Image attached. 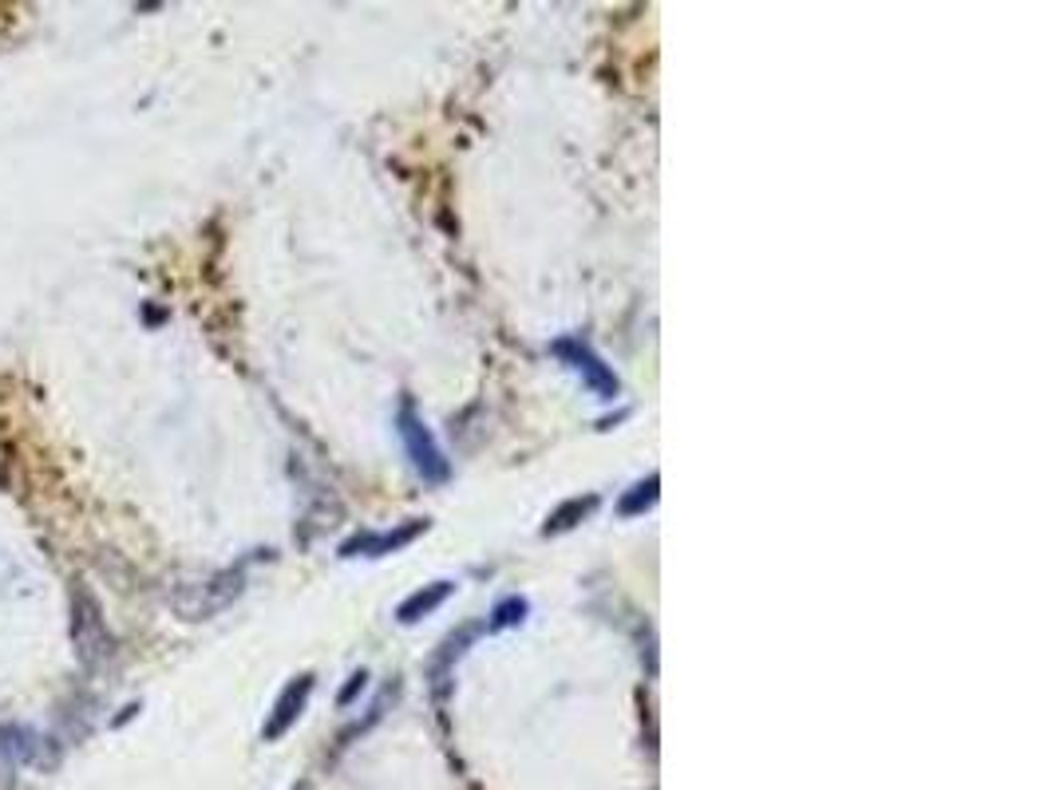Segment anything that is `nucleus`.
Returning <instances> with one entry per match:
<instances>
[{
	"label": "nucleus",
	"mask_w": 1056,
	"mask_h": 790,
	"mask_svg": "<svg viewBox=\"0 0 1056 790\" xmlns=\"http://www.w3.org/2000/svg\"><path fill=\"white\" fill-rule=\"evenodd\" d=\"M396 431H400V443H403V451H408V463L415 466V475L424 478V482H447V478H451V463H447L444 447L436 443V435H432V427L424 423V415L415 412L412 400L400 403V412H396Z\"/></svg>",
	"instance_id": "obj_1"
},
{
	"label": "nucleus",
	"mask_w": 1056,
	"mask_h": 790,
	"mask_svg": "<svg viewBox=\"0 0 1056 790\" xmlns=\"http://www.w3.org/2000/svg\"><path fill=\"white\" fill-rule=\"evenodd\" d=\"M550 352H555V356L562 360V364H567V368L574 372V376L582 379V384H586L598 400L610 403V400H618V396H621V379L613 376L610 364H606V360H601L598 352L582 340V336H562V340H555V344H550Z\"/></svg>",
	"instance_id": "obj_2"
},
{
	"label": "nucleus",
	"mask_w": 1056,
	"mask_h": 790,
	"mask_svg": "<svg viewBox=\"0 0 1056 790\" xmlns=\"http://www.w3.org/2000/svg\"><path fill=\"white\" fill-rule=\"evenodd\" d=\"M313 684H316L313 672H301V676H294V680L285 684L282 695H277V704H273V712H270V719H265V727H262L265 743H277V739H282L285 731L301 719V712H306V704H309V695H313Z\"/></svg>",
	"instance_id": "obj_3"
},
{
	"label": "nucleus",
	"mask_w": 1056,
	"mask_h": 790,
	"mask_svg": "<svg viewBox=\"0 0 1056 790\" xmlns=\"http://www.w3.org/2000/svg\"><path fill=\"white\" fill-rule=\"evenodd\" d=\"M427 530V518H412L396 526V530H376V534H357L340 546V557H388V553L412 546L420 534Z\"/></svg>",
	"instance_id": "obj_4"
},
{
	"label": "nucleus",
	"mask_w": 1056,
	"mask_h": 790,
	"mask_svg": "<svg viewBox=\"0 0 1056 790\" xmlns=\"http://www.w3.org/2000/svg\"><path fill=\"white\" fill-rule=\"evenodd\" d=\"M456 593V581H432V585H424V589H415L408 601H400V609H396V620L400 625H415V620H424V617H432L439 605H444L447 597Z\"/></svg>",
	"instance_id": "obj_5"
},
{
	"label": "nucleus",
	"mask_w": 1056,
	"mask_h": 790,
	"mask_svg": "<svg viewBox=\"0 0 1056 790\" xmlns=\"http://www.w3.org/2000/svg\"><path fill=\"white\" fill-rule=\"evenodd\" d=\"M594 506H598V494H586V499H570V502H562V506L546 518V526H543V534L550 538V534H562V530H574L577 522L586 518V514H594Z\"/></svg>",
	"instance_id": "obj_6"
},
{
	"label": "nucleus",
	"mask_w": 1056,
	"mask_h": 790,
	"mask_svg": "<svg viewBox=\"0 0 1056 790\" xmlns=\"http://www.w3.org/2000/svg\"><path fill=\"white\" fill-rule=\"evenodd\" d=\"M526 613H531V605H526V597H507V601H499V605L490 609L487 632H502V628L523 625Z\"/></svg>",
	"instance_id": "obj_7"
},
{
	"label": "nucleus",
	"mask_w": 1056,
	"mask_h": 790,
	"mask_svg": "<svg viewBox=\"0 0 1056 790\" xmlns=\"http://www.w3.org/2000/svg\"><path fill=\"white\" fill-rule=\"evenodd\" d=\"M657 487H661V478H657V475L642 478V482H637V487H633L630 494L618 502V510L625 514V518H633V514H645V510L657 502Z\"/></svg>",
	"instance_id": "obj_8"
},
{
	"label": "nucleus",
	"mask_w": 1056,
	"mask_h": 790,
	"mask_svg": "<svg viewBox=\"0 0 1056 790\" xmlns=\"http://www.w3.org/2000/svg\"><path fill=\"white\" fill-rule=\"evenodd\" d=\"M364 684H369V672H364V668H360V672H352V676H349V684H345V692H340V704L349 707L352 700H357V695L364 692Z\"/></svg>",
	"instance_id": "obj_9"
}]
</instances>
